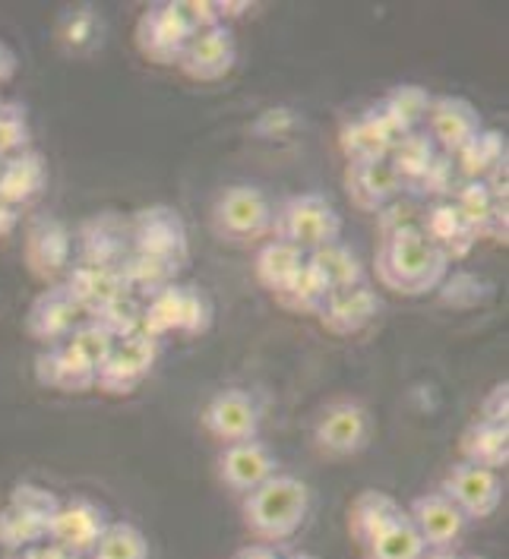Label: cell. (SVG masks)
I'll list each match as a JSON object with an SVG mask.
<instances>
[{
	"mask_svg": "<svg viewBox=\"0 0 509 559\" xmlns=\"http://www.w3.org/2000/svg\"><path fill=\"white\" fill-rule=\"evenodd\" d=\"M447 275H450V260L421 231V225L383 237V247L377 253V278L390 292L409 297L430 295L443 285Z\"/></svg>",
	"mask_w": 509,
	"mask_h": 559,
	"instance_id": "6da1fadb",
	"label": "cell"
},
{
	"mask_svg": "<svg viewBox=\"0 0 509 559\" xmlns=\"http://www.w3.org/2000/svg\"><path fill=\"white\" fill-rule=\"evenodd\" d=\"M240 512L247 531L260 537V544L279 547L304 528L310 515V487L295 474H272L267 484L244 497Z\"/></svg>",
	"mask_w": 509,
	"mask_h": 559,
	"instance_id": "7a4b0ae2",
	"label": "cell"
},
{
	"mask_svg": "<svg viewBox=\"0 0 509 559\" xmlns=\"http://www.w3.org/2000/svg\"><path fill=\"white\" fill-rule=\"evenodd\" d=\"M272 235L295 243L304 253L330 247L342 237V215L317 190L285 197L272 212Z\"/></svg>",
	"mask_w": 509,
	"mask_h": 559,
	"instance_id": "3957f363",
	"label": "cell"
},
{
	"mask_svg": "<svg viewBox=\"0 0 509 559\" xmlns=\"http://www.w3.org/2000/svg\"><path fill=\"white\" fill-rule=\"evenodd\" d=\"M272 200L257 183H232L212 203V231L232 243H253L272 235Z\"/></svg>",
	"mask_w": 509,
	"mask_h": 559,
	"instance_id": "277c9868",
	"label": "cell"
},
{
	"mask_svg": "<svg viewBox=\"0 0 509 559\" xmlns=\"http://www.w3.org/2000/svg\"><path fill=\"white\" fill-rule=\"evenodd\" d=\"M212 325V300L203 288L193 285H168L143 304V335L165 338L168 332L180 335H200Z\"/></svg>",
	"mask_w": 509,
	"mask_h": 559,
	"instance_id": "5b68a950",
	"label": "cell"
},
{
	"mask_svg": "<svg viewBox=\"0 0 509 559\" xmlns=\"http://www.w3.org/2000/svg\"><path fill=\"white\" fill-rule=\"evenodd\" d=\"M130 253L152 257L184 269L190 260V237L180 212L171 206H146L130 215Z\"/></svg>",
	"mask_w": 509,
	"mask_h": 559,
	"instance_id": "8992f818",
	"label": "cell"
},
{
	"mask_svg": "<svg viewBox=\"0 0 509 559\" xmlns=\"http://www.w3.org/2000/svg\"><path fill=\"white\" fill-rule=\"evenodd\" d=\"M370 440H374V414L355 399H339L327 405L313 424V445L332 459L358 455L370 445Z\"/></svg>",
	"mask_w": 509,
	"mask_h": 559,
	"instance_id": "52a82bcc",
	"label": "cell"
},
{
	"mask_svg": "<svg viewBox=\"0 0 509 559\" xmlns=\"http://www.w3.org/2000/svg\"><path fill=\"white\" fill-rule=\"evenodd\" d=\"M203 427L206 433L218 442L232 445V442L257 440L260 427H263V405L253 392L247 389H222L210 399V405L203 408Z\"/></svg>",
	"mask_w": 509,
	"mask_h": 559,
	"instance_id": "ba28073f",
	"label": "cell"
},
{
	"mask_svg": "<svg viewBox=\"0 0 509 559\" xmlns=\"http://www.w3.org/2000/svg\"><path fill=\"white\" fill-rule=\"evenodd\" d=\"M155 360H158V338H150V335L118 338L95 373V389L108 395H130L150 377Z\"/></svg>",
	"mask_w": 509,
	"mask_h": 559,
	"instance_id": "9c48e42d",
	"label": "cell"
},
{
	"mask_svg": "<svg viewBox=\"0 0 509 559\" xmlns=\"http://www.w3.org/2000/svg\"><path fill=\"white\" fill-rule=\"evenodd\" d=\"M235 63H238V38L228 23H218L212 29L190 35L175 67L190 80L215 83V80L228 76L235 70Z\"/></svg>",
	"mask_w": 509,
	"mask_h": 559,
	"instance_id": "30bf717a",
	"label": "cell"
},
{
	"mask_svg": "<svg viewBox=\"0 0 509 559\" xmlns=\"http://www.w3.org/2000/svg\"><path fill=\"white\" fill-rule=\"evenodd\" d=\"M108 525H111V519H108L105 506L86 500V497L60 500L58 512L48 522V540L86 559Z\"/></svg>",
	"mask_w": 509,
	"mask_h": 559,
	"instance_id": "8fae6325",
	"label": "cell"
},
{
	"mask_svg": "<svg viewBox=\"0 0 509 559\" xmlns=\"http://www.w3.org/2000/svg\"><path fill=\"white\" fill-rule=\"evenodd\" d=\"M459 512L469 519V522H481V519H490L500 502H504V477L500 472H490V468H481L472 462H455L452 472L443 480V490Z\"/></svg>",
	"mask_w": 509,
	"mask_h": 559,
	"instance_id": "7c38bea8",
	"label": "cell"
},
{
	"mask_svg": "<svg viewBox=\"0 0 509 559\" xmlns=\"http://www.w3.org/2000/svg\"><path fill=\"white\" fill-rule=\"evenodd\" d=\"M405 512H409V522L418 528L427 550H455V544L462 540V534L469 528V519L440 490L415 497Z\"/></svg>",
	"mask_w": 509,
	"mask_h": 559,
	"instance_id": "4fadbf2b",
	"label": "cell"
},
{
	"mask_svg": "<svg viewBox=\"0 0 509 559\" xmlns=\"http://www.w3.org/2000/svg\"><path fill=\"white\" fill-rule=\"evenodd\" d=\"M272 474H279V459L260 437L232 442L218 455V480L240 497H247L250 490L267 484Z\"/></svg>",
	"mask_w": 509,
	"mask_h": 559,
	"instance_id": "5bb4252c",
	"label": "cell"
},
{
	"mask_svg": "<svg viewBox=\"0 0 509 559\" xmlns=\"http://www.w3.org/2000/svg\"><path fill=\"white\" fill-rule=\"evenodd\" d=\"M83 323H90V313L70 297L63 285H48V292L35 297L29 317H26V329L32 338L45 342L48 348L67 342Z\"/></svg>",
	"mask_w": 509,
	"mask_h": 559,
	"instance_id": "9a60e30c",
	"label": "cell"
},
{
	"mask_svg": "<svg viewBox=\"0 0 509 559\" xmlns=\"http://www.w3.org/2000/svg\"><path fill=\"white\" fill-rule=\"evenodd\" d=\"M424 123H427V136L434 140V146L447 155H455L459 148L469 146L484 130L478 108L459 95H437L430 102V115Z\"/></svg>",
	"mask_w": 509,
	"mask_h": 559,
	"instance_id": "2e32d148",
	"label": "cell"
},
{
	"mask_svg": "<svg viewBox=\"0 0 509 559\" xmlns=\"http://www.w3.org/2000/svg\"><path fill=\"white\" fill-rule=\"evenodd\" d=\"M70 257H73L70 228L55 215L35 218L26 231V265H29L32 275L55 285L60 272L70 269Z\"/></svg>",
	"mask_w": 509,
	"mask_h": 559,
	"instance_id": "e0dca14e",
	"label": "cell"
},
{
	"mask_svg": "<svg viewBox=\"0 0 509 559\" xmlns=\"http://www.w3.org/2000/svg\"><path fill=\"white\" fill-rule=\"evenodd\" d=\"M190 26L184 23L175 3H152L140 16L137 45L152 63H178L184 45L190 41Z\"/></svg>",
	"mask_w": 509,
	"mask_h": 559,
	"instance_id": "ac0fdd59",
	"label": "cell"
},
{
	"mask_svg": "<svg viewBox=\"0 0 509 559\" xmlns=\"http://www.w3.org/2000/svg\"><path fill=\"white\" fill-rule=\"evenodd\" d=\"M345 187L352 203L364 212H380L392 200L402 197L405 183L399 171L392 168L390 158H364V162H348L345 168Z\"/></svg>",
	"mask_w": 509,
	"mask_h": 559,
	"instance_id": "d6986e66",
	"label": "cell"
},
{
	"mask_svg": "<svg viewBox=\"0 0 509 559\" xmlns=\"http://www.w3.org/2000/svg\"><path fill=\"white\" fill-rule=\"evenodd\" d=\"M130 250V218L118 212H98L80 228V263L118 269Z\"/></svg>",
	"mask_w": 509,
	"mask_h": 559,
	"instance_id": "ffe728a7",
	"label": "cell"
},
{
	"mask_svg": "<svg viewBox=\"0 0 509 559\" xmlns=\"http://www.w3.org/2000/svg\"><path fill=\"white\" fill-rule=\"evenodd\" d=\"M380 295L374 285L360 282L352 288H342L335 295L327 297V304L320 307V323L330 329L332 335H355L360 329L374 323L380 317Z\"/></svg>",
	"mask_w": 509,
	"mask_h": 559,
	"instance_id": "44dd1931",
	"label": "cell"
},
{
	"mask_svg": "<svg viewBox=\"0 0 509 559\" xmlns=\"http://www.w3.org/2000/svg\"><path fill=\"white\" fill-rule=\"evenodd\" d=\"M45 183H48V165L35 148H23L0 162V200L13 209L42 197Z\"/></svg>",
	"mask_w": 509,
	"mask_h": 559,
	"instance_id": "7402d4cb",
	"label": "cell"
},
{
	"mask_svg": "<svg viewBox=\"0 0 509 559\" xmlns=\"http://www.w3.org/2000/svg\"><path fill=\"white\" fill-rule=\"evenodd\" d=\"M35 380L58 392H86L95 385V367H90L67 342H60L35 357Z\"/></svg>",
	"mask_w": 509,
	"mask_h": 559,
	"instance_id": "603a6c76",
	"label": "cell"
},
{
	"mask_svg": "<svg viewBox=\"0 0 509 559\" xmlns=\"http://www.w3.org/2000/svg\"><path fill=\"white\" fill-rule=\"evenodd\" d=\"M421 231L430 237L447 260H462L469 257V250L478 243V235L469 228V222L462 218V212L452 206V200H440L430 209H424L421 215Z\"/></svg>",
	"mask_w": 509,
	"mask_h": 559,
	"instance_id": "cb8c5ba5",
	"label": "cell"
},
{
	"mask_svg": "<svg viewBox=\"0 0 509 559\" xmlns=\"http://www.w3.org/2000/svg\"><path fill=\"white\" fill-rule=\"evenodd\" d=\"M63 288L70 292V297L90 313V320L102 310L108 307L115 297L130 295L123 278H120L118 269H105V265H90V263H76L70 269Z\"/></svg>",
	"mask_w": 509,
	"mask_h": 559,
	"instance_id": "d4e9b609",
	"label": "cell"
},
{
	"mask_svg": "<svg viewBox=\"0 0 509 559\" xmlns=\"http://www.w3.org/2000/svg\"><path fill=\"white\" fill-rule=\"evenodd\" d=\"M304 265H307V253H304V250H298V247L288 243V240L272 237L270 243L260 247L257 263H253V272H257V278H260V285H263L267 292H272L275 297H282L295 288V282L300 278Z\"/></svg>",
	"mask_w": 509,
	"mask_h": 559,
	"instance_id": "484cf974",
	"label": "cell"
},
{
	"mask_svg": "<svg viewBox=\"0 0 509 559\" xmlns=\"http://www.w3.org/2000/svg\"><path fill=\"white\" fill-rule=\"evenodd\" d=\"M402 515H405L402 502L390 497L387 490H364L348 509V531L360 547H367L380 531L390 528Z\"/></svg>",
	"mask_w": 509,
	"mask_h": 559,
	"instance_id": "4316f807",
	"label": "cell"
},
{
	"mask_svg": "<svg viewBox=\"0 0 509 559\" xmlns=\"http://www.w3.org/2000/svg\"><path fill=\"white\" fill-rule=\"evenodd\" d=\"M307 265H310V272L327 285L330 295L367 282V272H364V263L358 260V253H355L352 247H345L342 240H335L330 247H320V250L307 253Z\"/></svg>",
	"mask_w": 509,
	"mask_h": 559,
	"instance_id": "83f0119b",
	"label": "cell"
},
{
	"mask_svg": "<svg viewBox=\"0 0 509 559\" xmlns=\"http://www.w3.org/2000/svg\"><path fill=\"white\" fill-rule=\"evenodd\" d=\"M459 452L462 462H472L481 468L500 472L509 462V424H487V420H475L472 427L462 430L459 440Z\"/></svg>",
	"mask_w": 509,
	"mask_h": 559,
	"instance_id": "f1b7e54d",
	"label": "cell"
},
{
	"mask_svg": "<svg viewBox=\"0 0 509 559\" xmlns=\"http://www.w3.org/2000/svg\"><path fill=\"white\" fill-rule=\"evenodd\" d=\"M455 168L462 180H487L500 165H507V136L500 130H481L478 136L455 155Z\"/></svg>",
	"mask_w": 509,
	"mask_h": 559,
	"instance_id": "f546056e",
	"label": "cell"
},
{
	"mask_svg": "<svg viewBox=\"0 0 509 559\" xmlns=\"http://www.w3.org/2000/svg\"><path fill=\"white\" fill-rule=\"evenodd\" d=\"M339 146L348 162H364V158H390V140L380 130L370 111H360L358 118L348 120L339 133Z\"/></svg>",
	"mask_w": 509,
	"mask_h": 559,
	"instance_id": "4dcf8cb0",
	"label": "cell"
},
{
	"mask_svg": "<svg viewBox=\"0 0 509 559\" xmlns=\"http://www.w3.org/2000/svg\"><path fill=\"white\" fill-rule=\"evenodd\" d=\"M424 540H421L418 528L409 522V512L392 522L390 528L380 531L367 547H364V557L367 559H421L424 557Z\"/></svg>",
	"mask_w": 509,
	"mask_h": 559,
	"instance_id": "1f68e13d",
	"label": "cell"
},
{
	"mask_svg": "<svg viewBox=\"0 0 509 559\" xmlns=\"http://www.w3.org/2000/svg\"><path fill=\"white\" fill-rule=\"evenodd\" d=\"M437 152L440 148L434 146V140L427 136V130H412L399 146L392 148L390 152V162L392 168L399 171V177H402V183L409 187H415L421 177H424V171L430 168V162L437 158Z\"/></svg>",
	"mask_w": 509,
	"mask_h": 559,
	"instance_id": "d6a6232c",
	"label": "cell"
},
{
	"mask_svg": "<svg viewBox=\"0 0 509 559\" xmlns=\"http://www.w3.org/2000/svg\"><path fill=\"white\" fill-rule=\"evenodd\" d=\"M86 559H150V540L130 522H111Z\"/></svg>",
	"mask_w": 509,
	"mask_h": 559,
	"instance_id": "836d02e7",
	"label": "cell"
},
{
	"mask_svg": "<svg viewBox=\"0 0 509 559\" xmlns=\"http://www.w3.org/2000/svg\"><path fill=\"white\" fill-rule=\"evenodd\" d=\"M42 540H48V525L45 522L32 519V515L13 509V506H3V512H0V547L7 550V557L23 554L35 544H42Z\"/></svg>",
	"mask_w": 509,
	"mask_h": 559,
	"instance_id": "e575fe53",
	"label": "cell"
},
{
	"mask_svg": "<svg viewBox=\"0 0 509 559\" xmlns=\"http://www.w3.org/2000/svg\"><path fill=\"white\" fill-rule=\"evenodd\" d=\"M452 206L462 212V218L469 222V228L478 237L484 235V228L494 218V212L497 209H507L494 200V193H490V187L484 180H462L455 187V193H452Z\"/></svg>",
	"mask_w": 509,
	"mask_h": 559,
	"instance_id": "d590c367",
	"label": "cell"
},
{
	"mask_svg": "<svg viewBox=\"0 0 509 559\" xmlns=\"http://www.w3.org/2000/svg\"><path fill=\"white\" fill-rule=\"evenodd\" d=\"M387 108H390L395 120L405 127V130H421V123L430 115V102L434 95L424 86H415V83H402L387 92Z\"/></svg>",
	"mask_w": 509,
	"mask_h": 559,
	"instance_id": "8d00e7d4",
	"label": "cell"
},
{
	"mask_svg": "<svg viewBox=\"0 0 509 559\" xmlns=\"http://www.w3.org/2000/svg\"><path fill=\"white\" fill-rule=\"evenodd\" d=\"M92 320L98 325H105L115 338L143 335V304L133 295H120L108 307H102Z\"/></svg>",
	"mask_w": 509,
	"mask_h": 559,
	"instance_id": "74e56055",
	"label": "cell"
},
{
	"mask_svg": "<svg viewBox=\"0 0 509 559\" xmlns=\"http://www.w3.org/2000/svg\"><path fill=\"white\" fill-rule=\"evenodd\" d=\"M60 41L67 51H90L92 45L102 38V20L95 16V10L90 7H80V10H70L60 23Z\"/></svg>",
	"mask_w": 509,
	"mask_h": 559,
	"instance_id": "f35d334b",
	"label": "cell"
},
{
	"mask_svg": "<svg viewBox=\"0 0 509 559\" xmlns=\"http://www.w3.org/2000/svg\"><path fill=\"white\" fill-rule=\"evenodd\" d=\"M115 342H118V338H115L105 325L95 323V320L83 323L76 332H73V335H70V338H67V345L80 354L90 367H95V373H98V367L105 364V357L111 354Z\"/></svg>",
	"mask_w": 509,
	"mask_h": 559,
	"instance_id": "ab89813d",
	"label": "cell"
},
{
	"mask_svg": "<svg viewBox=\"0 0 509 559\" xmlns=\"http://www.w3.org/2000/svg\"><path fill=\"white\" fill-rule=\"evenodd\" d=\"M459 183H462V177H459V168H455V158L447 155V152H437V158L430 162V168L415 183V190L421 197H434L440 203V200H450Z\"/></svg>",
	"mask_w": 509,
	"mask_h": 559,
	"instance_id": "60d3db41",
	"label": "cell"
},
{
	"mask_svg": "<svg viewBox=\"0 0 509 559\" xmlns=\"http://www.w3.org/2000/svg\"><path fill=\"white\" fill-rule=\"evenodd\" d=\"M7 506H13V509H20V512H26L32 519H38V522H51V515L58 512L60 500L48 490V487H42V484H32V480H23V484H16L13 487V493H10V502Z\"/></svg>",
	"mask_w": 509,
	"mask_h": 559,
	"instance_id": "b9f144b4",
	"label": "cell"
},
{
	"mask_svg": "<svg viewBox=\"0 0 509 559\" xmlns=\"http://www.w3.org/2000/svg\"><path fill=\"white\" fill-rule=\"evenodd\" d=\"M327 285L310 272V265H304V272H300V278L295 282V288L288 292V295H282L279 300L288 307V310H295V313H320V307L327 304Z\"/></svg>",
	"mask_w": 509,
	"mask_h": 559,
	"instance_id": "7bdbcfd3",
	"label": "cell"
},
{
	"mask_svg": "<svg viewBox=\"0 0 509 559\" xmlns=\"http://www.w3.org/2000/svg\"><path fill=\"white\" fill-rule=\"evenodd\" d=\"M29 120L20 105H0V158L29 148Z\"/></svg>",
	"mask_w": 509,
	"mask_h": 559,
	"instance_id": "ee69618b",
	"label": "cell"
},
{
	"mask_svg": "<svg viewBox=\"0 0 509 559\" xmlns=\"http://www.w3.org/2000/svg\"><path fill=\"white\" fill-rule=\"evenodd\" d=\"M481 282L478 275H469V272H455V275H447L443 278V285H440V295L447 304L452 307H472V304H478L481 297Z\"/></svg>",
	"mask_w": 509,
	"mask_h": 559,
	"instance_id": "f6af8a7d",
	"label": "cell"
},
{
	"mask_svg": "<svg viewBox=\"0 0 509 559\" xmlns=\"http://www.w3.org/2000/svg\"><path fill=\"white\" fill-rule=\"evenodd\" d=\"M377 215H380V228H383V237L395 235V231H402V228H418L421 225L418 209L412 206V203H399V200H392L390 206L380 209Z\"/></svg>",
	"mask_w": 509,
	"mask_h": 559,
	"instance_id": "bcb514c9",
	"label": "cell"
},
{
	"mask_svg": "<svg viewBox=\"0 0 509 559\" xmlns=\"http://www.w3.org/2000/svg\"><path fill=\"white\" fill-rule=\"evenodd\" d=\"M295 123L298 118L292 115V108H285V105H275V108H267L260 118H257V133L260 136H288L292 130H295Z\"/></svg>",
	"mask_w": 509,
	"mask_h": 559,
	"instance_id": "7dc6e473",
	"label": "cell"
},
{
	"mask_svg": "<svg viewBox=\"0 0 509 559\" xmlns=\"http://www.w3.org/2000/svg\"><path fill=\"white\" fill-rule=\"evenodd\" d=\"M507 417H509V385L497 383L490 392H487V399L481 402V420H487V424H507Z\"/></svg>",
	"mask_w": 509,
	"mask_h": 559,
	"instance_id": "c3c4849f",
	"label": "cell"
},
{
	"mask_svg": "<svg viewBox=\"0 0 509 559\" xmlns=\"http://www.w3.org/2000/svg\"><path fill=\"white\" fill-rule=\"evenodd\" d=\"M7 559H83L76 557V554H70V550H63L58 544H51V540H42V544H35L29 550H23V554H13V557Z\"/></svg>",
	"mask_w": 509,
	"mask_h": 559,
	"instance_id": "681fc988",
	"label": "cell"
},
{
	"mask_svg": "<svg viewBox=\"0 0 509 559\" xmlns=\"http://www.w3.org/2000/svg\"><path fill=\"white\" fill-rule=\"evenodd\" d=\"M232 559H285V554L279 550V547H272V544H247V547H240L238 554Z\"/></svg>",
	"mask_w": 509,
	"mask_h": 559,
	"instance_id": "f907efd6",
	"label": "cell"
},
{
	"mask_svg": "<svg viewBox=\"0 0 509 559\" xmlns=\"http://www.w3.org/2000/svg\"><path fill=\"white\" fill-rule=\"evenodd\" d=\"M16 222H20V209H13L10 203L0 200V237L10 235L16 228Z\"/></svg>",
	"mask_w": 509,
	"mask_h": 559,
	"instance_id": "816d5d0a",
	"label": "cell"
},
{
	"mask_svg": "<svg viewBox=\"0 0 509 559\" xmlns=\"http://www.w3.org/2000/svg\"><path fill=\"white\" fill-rule=\"evenodd\" d=\"M13 70H16V58L0 45V83H3V80H10V76H13Z\"/></svg>",
	"mask_w": 509,
	"mask_h": 559,
	"instance_id": "f5cc1de1",
	"label": "cell"
},
{
	"mask_svg": "<svg viewBox=\"0 0 509 559\" xmlns=\"http://www.w3.org/2000/svg\"><path fill=\"white\" fill-rule=\"evenodd\" d=\"M421 559H462L455 550H424Z\"/></svg>",
	"mask_w": 509,
	"mask_h": 559,
	"instance_id": "db71d44e",
	"label": "cell"
},
{
	"mask_svg": "<svg viewBox=\"0 0 509 559\" xmlns=\"http://www.w3.org/2000/svg\"><path fill=\"white\" fill-rule=\"evenodd\" d=\"M285 559H320V557H313V554H288Z\"/></svg>",
	"mask_w": 509,
	"mask_h": 559,
	"instance_id": "11a10c76",
	"label": "cell"
},
{
	"mask_svg": "<svg viewBox=\"0 0 509 559\" xmlns=\"http://www.w3.org/2000/svg\"><path fill=\"white\" fill-rule=\"evenodd\" d=\"M462 559H487V557H462Z\"/></svg>",
	"mask_w": 509,
	"mask_h": 559,
	"instance_id": "9f6ffc18",
	"label": "cell"
},
{
	"mask_svg": "<svg viewBox=\"0 0 509 559\" xmlns=\"http://www.w3.org/2000/svg\"><path fill=\"white\" fill-rule=\"evenodd\" d=\"M0 105H3V102H0Z\"/></svg>",
	"mask_w": 509,
	"mask_h": 559,
	"instance_id": "6f0895ef",
	"label": "cell"
},
{
	"mask_svg": "<svg viewBox=\"0 0 509 559\" xmlns=\"http://www.w3.org/2000/svg\"><path fill=\"white\" fill-rule=\"evenodd\" d=\"M0 162H3V158H0Z\"/></svg>",
	"mask_w": 509,
	"mask_h": 559,
	"instance_id": "680465c9",
	"label": "cell"
}]
</instances>
